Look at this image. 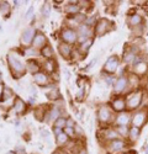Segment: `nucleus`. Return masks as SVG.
<instances>
[{
	"mask_svg": "<svg viewBox=\"0 0 148 154\" xmlns=\"http://www.w3.org/2000/svg\"><path fill=\"white\" fill-rule=\"evenodd\" d=\"M17 53V49H11L6 54V64L14 79H20L26 74V62Z\"/></svg>",
	"mask_w": 148,
	"mask_h": 154,
	"instance_id": "nucleus-1",
	"label": "nucleus"
},
{
	"mask_svg": "<svg viewBox=\"0 0 148 154\" xmlns=\"http://www.w3.org/2000/svg\"><path fill=\"white\" fill-rule=\"evenodd\" d=\"M115 112L111 110L109 104H100L96 109V121L100 127H107L114 125Z\"/></svg>",
	"mask_w": 148,
	"mask_h": 154,
	"instance_id": "nucleus-2",
	"label": "nucleus"
},
{
	"mask_svg": "<svg viewBox=\"0 0 148 154\" xmlns=\"http://www.w3.org/2000/svg\"><path fill=\"white\" fill-rule=\"evenodd\" d=\"M143 95H144V89H137V90H133L131 93H128L126 96V101H127V111L130 112H134L140 109H142V100H143Z\"/></svg>",
	"mask_w": 148,
	"mask_h": 154,
	"instance_id": "nucleus-3",
	"label": "nucleus"
},
{
	"mask_svg": "<svg viewBox=\"0 0 148 154\" xmlns=\"http://www.w3.org/2000/svg\"><path fill=\"white\" fill-rule=\"evenodd\" d=\"M130 143L128 140L125 139V138H117V139H114V140H110L109 143H106L104 146V150L106 153H110V154H121L123 152H126L130 149Z\"/></svg>",
	"mask_w": 148,
	"mask_h": 154,
	"instance_id": "nucleus-4",
	"label": "nucleus"
},
{
	"mask_svg": "<svg viewBox=\"0 0 148 154\" xmlns=\"http://www.w3.org/2000/svg\"><path fill=\"white\" fill-rule=\"evenodd\" d=\"M58 37H59V42L70 45L73 47H77V45H78V38L79 37H78L77 30L70 29L68 26H64V25L60 27L59 33H58Z\"/></svg>",
	"mask_w": 148,
	"mask_h": 154,
	"instance_id": "nucleus-5",
	"label": "nucleus"
},
{
	"mask_svg": "<svg viewBox=\"0 0 148 154\" xmlns=\"http://www.w3.org/2000/svg\"><path fill=\"white\" fill-rule=\"evenodd\" d=\"M111 89H113V95H127L128 93H131L127 73L117 75V78H116L114 85L111 86Z\"/></svg>",
	"mask_w": 148,
	"mask_h": 154,
	"instance_id": "nucleus-6",
	"label": "nucleus"
},
{
	"mask_svg": "<svg viewBox=\"0 0 148 154\" xmlns=\"http://www.w3.org/2000/svg\"><path fill=\"white\" fill-rule=\"evenodd\" d=\"M120 66H121V58L117 54H111L104 62L101 73L109 75H116L117 70L120 69Z\"/></svg>",
	"mask_w": 148,
	"mask_h": 154,
	"instance_id": "nucleus-7",
	"label": "nucleus"
},
{
	"mask_svg": "<svg viewBox=\"0 0 148 154\" xmlns=\"http://www.w3.org/2000/svg\"><path fill=\"white\" fill-rule=\"evenodd\" d=\"M113 30H115V22L107 17H100L94 27V33L96 37H101L110 33Z\"/></svg>",
	"mask_w": 148,
	"mask_h": 154,
	"instance_id": "nucleus-8",
	"label": "nucleus"
},
{
	"mask_svg": "<svg viewBox=\"0 0 148 154\" xmlns=\"http://www.w3.org/2000/svg\"><path fill=\"white\" fill-rule=\"evenodd\" d=\"M107 104L110 105L111 110L115 113H121L127 111V101L125 95H113Z\"/></svg>",
	"mask_w": 148,
	"mask_h": 154,
	"instance_id": "nucleus-9",
	"label": "nucleus"
},
{
	"mask_svg": "<svg viewBox=\"0 0 148 154\" xmlns=\"http://www.w3.org/2000/svg\"><path fill=\"white\" fill-rule=\"evenodd\" d=\"M148 123V110L147 109H140L137 111L132 112V120H131V126L142 128Z\"/></svg>",
	"mask_w": 148,
	"mask_h": 154,
	"instance_id": "nucleus-10",
	"label": "nucleus"
},
{
	"mask_svg": "<svg viewBox=\"0 0 148 154\" xmlns=\"http://www.w3.org/2000/svg\"><path fill=\"white\" fill-rule=\"evenodd\" d=\"M36 29L33 26H27L25 27L21 32V36H20V46L22 47V49H26V48H30L32 46V42H33V38H35V35H36Z\"/></svg>",
	"mask_w": 148,
	"mask_h": 154,
	"instance_id": "nucleus-11",
	"label": "nucleus"
},
{
	"mask_svg": "<svg viewBox=\"0 0 148 154\" xmlns=\"http://www.w3.org/2000/svg\"><path fill=\"white\" fill-rule=\"evenodd\" d=\"M126 25L132 30L134 27H138V26H142V25H146L144 23V17L142 14L140 12H128V15L126 17Z\"/></svg>",
	"mask_w": 148,
	"mask_h": 154,
	"instance_id": "nucleus-12",
	"label": "nucleus"
},
{
	"mask_svg": "<svg viewBox=\"0 0 148 154\" xmlns=\"http://www.w3.org/2000/svg\"><path fill=\"white\" fill-rule=\"evenodd\" d=\"M130 72H132L133 74H136L137 76H140L141 79H144L148 75V58L138 62L137 64H134L131 68H128Z\"/></svg>",
	"mask_w": 148,
	"mask_h": 154,
	"instance_id": "nucleus-13",
	"label": "nucleus"
},
{
	"mask_svg": "<svg viewBox=\"0 0 148 154\" xmlns=\"http://www.w3.org/2000/svg\"><path fill=\"white\" fill-rule=\"evenodd\" d=\"M27 111V102H25V100H22L20 96H15L14 99V104H12V109L10 111H8V113L14 112V115H17V116H21L25 112Z\"/></svg>",
	"mask_w": 148,
	"mask_h": 154,
	"instance_id": "nucleus-14",
	"label": "nucleus"
},
{
	"mask_svg": "<svg viewBox=\"0 0 148 154\" xmlns=\"http://www.w3.org/2000/svg\"><path fill=\"white\" fill-rule=\"evenodd\" d=\"M131 120H132V112L125 111L121 113H116L114 119V127L119 126H131Z\"/></svg>",
	"mask_w": 148,
	"mask_h": 154,
	"instance_id": "nucleus-15",
	"label": "nucleus"
},
{
	"mask_svg": "<svg viewBox=\"0 0 148 154\" xmlns=\"http://www.w3.org/2000/svg\"><path fill=\"white\" fill-rule=\"evenodd\" d=\"M63 11L67 16H76L78 14H80V12H83L82 8L78 4V0H76V2H74V0H70V2L66 3L63 5Z\"/></svg>",
	"mask_w": 148,
	"mask_h": 154,
	"instance_id": "nucleus-16",
	"label": "nucleus"
},
{
	"mask_svg": "<svg viewBox=\"0 0 148 154\" xmlns=\"http://www.w3.org/2000/svg\"><path fill=\"white\" fill-rule=\"evenodd\" d=\"M48 45V38L47 36L42 32V31H36V35H35V38H33V42H32V48L37 49V51H41L43 47H46Z\"/></svg>",
	"mask_w": 148,
	"mask_h": 154,
	"instance_id": "nucleus-17",
	"label": "nucleus"
},
{
	"mask_svg": "<svg viewBox=\"0 0 148 154\" xmlns=\"http://www.w3.org/2000/svg\"><path fill=\"white\" fill-rule=\"evenodd\" d=\"M32 80H33V83H35L36 85H39V86H41V88H45V86H47V85H49V84L52 83L51 75L47 74V73L43 72V70H41L40 73L35 74V75L32 76Z\"/></svg>",
	"mask_w": 148,
	"mask_h": 154,
	"instance_id": "nucleus-18",
	"label": "nucleus"
},
{
	"mask_svg": "<svg viewBox=\"0 0 148 154\" xmlns=\"http://www.w3.org/2000/svg\"><path fill=\"white\" fill-rule=\"evenodd\" d=\"M73 49L74 47L63 42H59L57 46V51H58V54L63 58L64 60H70L72 59V54H73Z\"/></svg>",
	"mask_w": 148,
	"mask_h": 154,
	"instance_id": "nucleus-19",
	"label": "nucleus"
},
{
	"mask_svg": "<svg viewBox=\"0 0 148 154\" xmlns=\"http://www.w3.org/2000/svg\"><path fill=\"white\" fill-rule=\"evenodd\" d=\"M42 70V62L36 58H31L26 60V73L32 74V76Z\"/></svg>",
	"mask_w": 148,
	"mask_h": 154,
	"instance_id": "nucleus-20",
	"label": "nucleus"
},
{
	"mask_svg": "<svg viewBox=\"0 0 148 154\" xmlns=\"http://www.w3.org/2000/svg\"><path fill=\"white\" fill-rule=\"evenodd\" d=\"M127 78H128V84H130V89H131V91H133V90H137V89H141V88H143L142 86V82H143V79H141L140 76H137L136 74H133L132 72H127Z\"/></svg>",
	"mask_w": 148,
	"mask_h": 154,
	"instance_id": "nucleus-21",
	"label": "nucleus"
},
{
	"mask_svg": "<svg viewBox=\"0 0 148 154\" xmlns=\"http://www.w3.org/2000/svg\"><path fill=\"white\" fill-rule=\"evenodd\" d=\"M42 70L46 72L49 75H52L53 73L58 72V63H57L56 58L54 59H46V60H43L42 62Z\"/></svg>",
	"mask_w": 148,
	"mask_h": 154,
	"instance_id": "nucleus-22",
	"label": "nucleus"
},
{
	"mask_svg": "<svg viewBox=\"0 0 148 154\" xmlns=\"http://www.w3.org/2000/svg\"><path fill=\"white\" fill-rule=\"evenodd\" d=\"M141 132H142L141 128H137V127L131 126V127H130L128 136H127L128 143H130V144H136V143H137L138 139L141 138Z\"/></svg>",
	"mask_w": 148,
	"mask_h": 154,
	"instance_id": "nucleus-23",
	"label": "nucleus"
},
{
	"mask_svg": "<svg viewBox=\"0 0 148 154\" xmlns=\"http://www.w3.org/2000/svg\"><path fill=\"white\" fill-rule=\"evenodd\" d=\"M94 42H95L94 38H89V40L84 41L83 43H79V45L77 46V48L79 49V52H80L83 56H86V54H88L89 51L91 49V47H93Z\"/></svg>",
	"mask_w": 148,
	"mask_h": 154,
	"instance_id": "nucleus-24",
	"label": "nucleus"
},
{
	"mask_svg": "<svg viewBox=\"0 0 148 154\" xmlns=\"http://www.w3.org/2000/svg\"><path fill=\"white\" fill-rule=\"evenodd\" d=\"M40 56L43 58V60H46V59H54V51H53V47L48 43L46 47H43V48L40 51Z\"/></svg>",
	"mask_w": 148,
	"mask_h": 154,
	"instance_id": "nucleus-25",
	"label": "nucleus"
},
{
	"mask_svg": "<svg viewBox=\"0 0 148 154\" xmlns=\"http://www.w3.org/2000/svg\"><path fill=\"white\" fill-rule=\"evenodd\" d=\"M47 110H48V107L42 106V105L35 107V110H33V116H35V119L39 121V122H43V121H45V116H46Z\"/></svg>",
	"mask_w": 148,
	"mask_h": 154,
	"instance_id": "nucleus-26",
	"label": "nucleus"
},
{
	"mask_svg": "<svg viewBox=\"0 0 148 154\" xmlns=\"http://www.w3.org/2000/svg\"><path fill=\"white\" fill-rule=\"evenodd\" d=\"M70 140H72V139H70L64 132H62L59 136L56 137V144H57L59 148H66V147L69 144Z\"/></svg>",
	"mask_w": 148,
	"mask_h": 154,
	"instance_id": "nucleus-27",
	"label": "nucleus"
},
{
	"mask_svg": "<svg viewBox=\"0 0 148 154\" xmlns=\"http://www.w3.org/2000/svg\"><path fill=\"white\" fill-rule=\"evenodd\" d=\"M15 91L8 85H4V91H3V97L0 102H4V101H10V100H14L15 99Z\"/></svg>",
	"mask_w": 148,
	"mask_h": 154,
	"instance_id": "nucleus-28",
	"label": "nucleus"
},
{
	"mask_svg": "<svg viewBox=\"0 0 148 154\" xmlns=\"http://www.w3.org/2000/svg\"><path fill=\"white\" fill-rule=\"evenodd\" d=\"M46 97L49 100V101H52V102H57L59 100H63V97H62V94L59 91V89H54V90L52 91H49L48 94H46Z\"/></svg>",
	"mask_w": 148,
	"mask_h": 154,
	"instance_id": "nucleus-29",
	"label": "nucleus"
},
{
	"mask_svg": "<svg viewBox=\"0 0 148 154\" xmlns=\"http://www.w3.org/2000/svg\"><path fill=\"white\" fill-rule=\"evenodd\" d=\"M0 14L4 15V17H9L11 14V5L9 2H0Z\"/></svg>",
	"mask_w": 148,
	"mask_h": 154,
	"instance_id": "nucleus-30",
	"label": "nucleus"
},
{
	"mask_svg": "<svg viewBox=\"0 0 148 154\" xmlns=\"http://www.w3.org/2000/svg\"><path fill=\"white\" fill-rule=\"evenodd\" d=\"M51 4L52 3H49V2H45L42 4V6H41V15H42V17H45V19L49 17V15H51V10H52V5Z\"/></svg>",
	"mask_w": 148,
	"mask_h": 154,
	"instance_id": "nucleus-31",
	"label": "nucleus"
},
{
	"mask_svg": "<svg viewBox=\"0 0 148 154\" xmlns=\"http://www.w3.org/2000/svg\"><path fill=\"white\" fill-rule=\"evenodd\" d=\"M117 76L116 75H109V74H104L101 73V79H103V83L106 85V86H113L115 80H116Z\"/></svg>",
	"mask_w": 148,
	"mask_h": 154,
	"instance_id": "nucleus-32",
	"label": "nucleus"
},
{
	"mask_svg": "<svg viewBox=\"0 0 148 154\" xmlns=\"http://www.w3.org/2000/svg\"><path fill=\"white\" fill-rule=\"evenodd\" d=\"M130 127L131 126H119V127H115L117 133L120 134L121 138H125L127 139V136H128V132H130Z\"/></svg>",
	"mask_w": 148,
	"mask_h": 154,
	"instance_id": "nucleus-33",
	"label": "nucleus"
},
{
	"mask_svg": "<svg viewBox=\"0 0 148 154\" xmlns=\"http://www.w3.org/2000/svg\"><path fill=\"white\" fill-rule=\"evenodd\" d=\"M131 32H132V37H143V35L146 33V25L132 29Z\"/></svg>",
	"mask_w": 148,
	"mask_h": 154,
	"instance_id": "nucleus-34",
	"label": "nucleus"
},
{
	"mask_svg": "<svg viewBox=\"0 0 148 154\" xmlns=\"http://www.w3.org/2000/svg\"><path fill=\"white\" fill-rule=\"evenodd\" d=\"M99 19H100V17H97V15H88V16H86V20H85L84 23L88 25L89 27L94 29L95 25H96V22L99 21Z\"/></svg>",
	"mask_w": 148,
	"mask_h": 154,
	"instance_id": "nucleus-35",
	"label": "nucleus"
},
{
	"mask_svg": "<svg viewBox=\"0 0 148 154\" xmlns=\"http://www.w3.org/2000/svg\"><path fill=\"white\" fill-rule=\"evenodd\" d=\"M67 117L68 116H60L58 120L54 121L53 126L54 127H58V128H62V130H64V128L67 127Z\"/></svg>",
	"mask_w": 148,
	"mask_h": 154,
	"instance_id": "nucleus-36",
	"label": "nucleus"
},
{
	"mask_svg": "<svg viewBox=\"0 0 148 154\" xmlns=\"http://www.w3.org/2000/svg\"><path fill=\"white\" fill-rule=\"evenodd\" d=\"M88 96L85 94V90H84V88H79V90L77 91V94H76V100L78 101V102H83L84 100H85V97Z\"/></svg>",
	"mask_w": 148,
	"mask_h": 154,
	"instance_id": "nucleus-37",
	"label": "nucleus"
},
{
	"mask_svg": "<svg viewBox=\"0 0 148 154\" xmlns=\"http://www.w3.org/2000/svg\"><path fill=\"white\" fill-rule=\"evenodd\" d=\"M78 4L82 8V10H84V9H91L94 6V3L89 2V0H78Z\"/></svg>",
	"mask_w": 148,
	"mask_h": 154,
	"instance_id": "nucleus-38",
	"label": "nucleus"
},
{
	"mask_svg": "<svg viewBox=\"0 0 148 154\" xmlns=\"http://www.w3.org/2000/svg\"><path fill=\"white\" fill-rule=\"evenodd\" d=\"M63 132L70 138V139H77V136H76V131H74V128L73 127H66Z\"/></svg>",
	"mask_w": 148,
	"mask_h": 154,
	"instance_id": "nucleus-39",
	"label": "nucleus"
},
{
	"mask_svg": "<svg viewBox=\"0 0 148 154\" xmlns=\"http://www.w3.org/2000/svg\"><path fill=\"white\" fill-rule=\"evenodd\" d=\"M74 131H76L77 138H82V137L84 136V130H83V127H82L79 123H77L76 126H74Z\"/></svg>",
	"mask_w": 148,
	"mask_h": 154,
	"instance_id": "nucleus-40",
	"label": "nucleus"
},
{
	"mask_svg": "<svg viewBox=\"0 0 148 154\" xmlns=\"http://www.w3.org/2000/svg\"><path fill=\"white\" fill-rule=\"evenodd\" d=\"M88 154V150H86V148L84 146H79V147H76L74 148V150L72 152V154Z\"/></svg>",
	"mask_w": 148,
	"mask_h": 154,
	"instance_id": "nucleus-41",
	"label": "nucleus"
},
{
	"mask_svg": "<svg viewBox=\"0 0 148 154\" xmlns=\"http://www.w3.org/2000/svg\"><path fill=\"white\" fill-rule=\"evenodd\" d=\"M42 138H45V140H47V139H51V133H49V131L48 130H45V128H42L41 130V134H40Z\"/></svg>",
	"mask_w": 148,
	"mask_h": 154,
	"instance_id": "nucleus-42",
	"label": "nucleus"
},
{
	"mask_svg": "<svg viewBox=\"0 0 148 154\" xmlns=\"http://www.w3.org/2000/svg\"><path fill=\"white\" fill-rule=\"evenodd\" d=\"M33 16V6H30L27 10H26V12L23 14V19H30V17H32Z\"/></svg>",
	"mask_w": 148,
	"mask_h": 154,
	"instance_id": "nucleus-43",
	"label": "nucleus"
},
{
	"mask_svg": "<svg viewBox=\"0 0 148 154\" xmlns=\"http://www.w3.org/2000/svg\"><path fill=\"white\" fill-rule=\"evenodd\" d=\"M14 150H15L16 154H26V149H25V147L23 146H20V144H17Z\"/></svg>",
	"mask_w": 148,
	"mask_h": 154,
	"instance_id": "nucleus-44",
	"label": "nucleus"
},
{
	"mask_svg": "<svg viewBox=\"0 0 148 154\" xmlns=\"http://www.w3.org/2000/svg\"><path fill=\"white\" fill-rule=\"evenodd\" d=\"M62 132H63V130H62V128H58V127L52 126V134L54 136V138H56L57 136H59Z\"/></svg>",
	"mask_w": 148,
	"mask_h": 154,
	"instance_id": "nucleus-45",
	"label": "nucleus"
},
{
	"mask_svg": "<svg viewBox=\"0 0 148 154\" xmlns=\"http://www.w3.org/2000/svg\"><path fill=\"white\" fill-rule=\"evenodd\" d=\"M51 79H52V83H58L59 80H60V75H59V73L58 72H56V73H53L52 75H51Z\"/></svg>",
	"mask_w": 148,
	"mask_h": 154,
	"instance_id": "nucleus-46",
	"label": "nucleus"
},
{
	"mask_svg": "<svg viewBox=\"0 0 148 154\" xmlns=\"http://www.w3.org/2000/svg\"><path fill=\"white\" fill-rule=\"evenodd\" d=\"M99 58H100V56H96V57H95V58H94V59H93V60L89 63V66L86 67L85 69H90V68L95 67V66H96V63H97V60H99Z\"/></svg>",
	"mask_w": 148,
	"mask_h": 154,
	"instance_id": "nucleus-47",
	"label": "nucleus"
},
{
	"mask_svg": "<svg viewBox=\"0 0 148 154\" xmlns=\"http://www.w3.org/2000/svg\"><path fill=\"white\" fill-rule=\"evenodd\" d=\"M76 125H77V122L74 121L70 116L67 117V127H73V128H74V126H76Z\"/></svg>",
	"mask_w": 148,
	"mask_h": 154,
	"instance_id": "nucleus-48",
	"label": "nucleus"
},
{
	"mask_svg": "<svg viewBox=\"0 0 148 154\" xmlns=\"http://www.w3.org/2000/svg\"><path fill=\"white\" fill-rule=\"evenodd\" d=\"M29 90H30V93H31L32 97H33V96L36 97V94H37V93H36V88H35V85H33V84H30V85H29Z\"/></svg>",
	"mask_w": 148,
	"mask_h": 154,
	"instance_id": "nucleus-49",
	"label": "nucleus"
},
{
	"mask_svg": "<svg viewBox=\"0 0 148 154\" xmlns=\"http://www.w3.org/2000/svg\"><path fill=\"white\" fill-rule=\"evenodd\" d=\"M143 89L146 91H148V75L143 79Z\"/></svg>",
	"mask_w": 148,
	"mask_h": 154,
	"instance_id": "nucleus-50",
	"label": "nucleus"
},
{
	"mask_svg": "<svg viewBox=\"0 0 148 154\" xmlns=\"http://www.w3.org/2000/svg\"><path fill=\"white\" fill-rule=\"evenodd\" d=\"M35 104H36V99H35V97H30V99H29V105L33 106Z\"/></svg>",
	"mask_w": 148,
	"mask_h": 154,
	"instance_id": "nucleus-51",
	"label": "nucleus"
},
{
	"mask_svg": "<svg viewBox=\"0 0 148 154\" xmlns=\"http://www.w3.org/2000/svg\"><path fill=\"white\" fill-rule=\"evenodd\" d=\"M4 85H5V84H0V101H2V97H3V91H4Z\"/></svg>",
	"mask_w": 148,
	"mask_h": 154,
	"instance_id": "nucleus-52",
	"label": "nucleus"
},
{
	"mask_svg": "<svg viewBox=\"0 0 148 154\" xmlns=\"http://www.w3.org/2000/svg\"><path fill=\"white\" fill-rule=\"evenodd\" d=\"M12 4H14V6H15V8H19V6H20V4H25V2H19V0H15V2L12 3Z\"/></svg>",
	"mask_w": 148,
	"mask_h": 154,
	"instance_id": "nucleus-53",
	"label": "nucleus"
},
{
	"mask_svg": "<svg viewBox=\"0 0 148 154\" xmlns=\"http://www.w3.org/2000/svg\"><path fill=\"white\" fill-rule=\"evenodd\" d=\"M52 4H53V5H56V6H60L62 4L64 5L66 3H64V2H62V0H60V2H52Z\"/></svg>",
	"mask_w": 148,
	"mask_h": 154,
	"instance_id": "nucleus-54",
	"label": "nucleus"
},
{
	"mask_svg": "<svg viewBox=\"0 0 148 154\" xmlns=\"http://www.w3.org/2000/svg\"><path fill=\"white\" fill-rule=\"evenodd\" d=\"M134 153H136V152H133V153H132V152H131V150L128 149V150H126V152H123V153H121V154H134Z\"/></svg>",
	"mask_w": 148,
	"mask_h": 154,
	"instance_id": "nucleus-55",
	"label": "nucleus"
},
{
	"mask_svg": "<svg viewBox=\"0 0 148 154\" xmlns=\"http://www.w3.org/2000/svg\"><path fill=\"white\" fill-rule=\"evenodd\" d=\"M5 154H16V153H15V150H9V152H6Z\"/></svg>",
	"mask_w": 148,
	"mask_h": 154,
	"instance_id": "nucleus-56",
	"label": "nucleus"
},
{
	"mask_svg": "<svg viewBox=\"0 0 148 154\" xmlns=\"http://www.w3.org/2000/svg\"><path fill=\"white\" fill-rule=\"evenodd\" d=\"M14 125H15L16 127H19V126H20V121H14Z\"/></svg>",
	"mask_w": 148,
	"mask_h": 154,
	"instance_id": "nucleus-57",
	"label": "nucleus"
},
{
	"mask_svg": "<svg viewBox=\"0 0 148 154\" xmlns=\"http://www.w3.org/2000/svg\"><path fill=\"white\" fill-rule=\"evenodd\" d=\"M52 154H60V150H59V149H57V150H54Z\"/></svg>",
	"mask_w": 148,
	"mask_h": 154,
	"instance_id": "nucleus-58",
	"label": "nucleus"
},
{
	"mask_svg": "<svg viewBox=\"0 0 148 154\" xmlns=\"http://www.w3.org/2000/svg\"><path fill=\"white\" fill-rule=\"evenodd\" d=\"M0 84H3V75H2V73H0Z\"/></svg>",
	"mask_w": 148,
	"mask_h": 154,
	"instance_id": "nucleus-59",
	"label": "nucleus"
},
{
	"mask_svg": "<svg viewBox=\"0 0 148 154\" xmlns=\"http://www.w3.org/2000/svg\"><path fill=\"white\" fill-rule=\"evenodd\" d=\"M146 14H147V15H148V5H147V6H146Z\"/></svg>",
	"mask_w": 148,
	"mask_h": 154,
	"instance_id": "nucleus-60",
	"label": "nucleus"
},
{
	"mask_svg": "<svg viewBox=\"0 0 148 154\" xmlns=\"http://www.w3.org/2000/svg\"><path fill=\"white\" fill-rule=\"evenodd\" d=\"M103 154H110V153H106V152H105V153H103Z\"/></svg>",
	"mask_w": 148,
	"mask_h": 154,
	"instance_id": "nucleus-61",
	"label": "nucleus"
}]
</instances>
